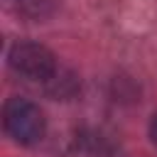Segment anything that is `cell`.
<instances>
[{"mask_svg": "<svg viewBox=\"0 0 157 157\" xmlns=\"http://www.w3.org/2000/svg\"><path fill=\"white\" fill-rule=\"evenodd\" d=\"M150 137H152V142L157 145V113H155L152 120H150Z\"/></svg>", "mask_w": 157, "mask_h": 157, "instance_id": "3957f363", "label": "cell"}, {"mask_svg": "<svg viewBox=\"0 0 157 157\" xmlns=\"http://www.w3.org/2000/svg\"><path fill=\"white\" fill-rule=\"evenodd\" d=\"M2 125L5 132L20 142V145H34L44 137V113L39 110V105H34L27 98H7L5 108H2Z\"/></svg>", "mask_w": 157, "mask_h": 157, "instance_id": "7a4b0ae2", "label": "cell"}, {"mask_svg": "<svg viewBox=\"0 0 157 157\" xmlns=\"http://www.w3.org/2000/svg\"><path fill=\"white\" fill-rule=\"evenodd\" d=\"M7 64L17 76H22L27 81H37V83H49L59 74L56 56L44 44H37V42L12 44L10 54H7Z\"/></svg>", "mask_w": 157, "mask_h": 157, "instance_id": "6da1fadb", "label": "cell"}]
</instances>
